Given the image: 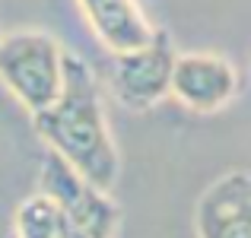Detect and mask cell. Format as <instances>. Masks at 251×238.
<instances>
[{
  "label": "cell",
  "mask_w": 251,
  "mask_h": 238,
  "mask_svg": "<svg viewBox=\"0 0 251 238\" xmlns=\"http://www.w3.org/2000/svg\"><path fill=\"white\" fill-rule=\"evenodd\" d=\"M32 127L51 153L70 162L96 188L115 190L121 175V153L105 118L99 73L83 57L64 54L61 92L48 108L32 115Z\"/></svg>",
  "instance_id": "obj_1"
},
{
  "label": "cell",
  "mask_w": 251,
  "mask_h": 238,
  "mask_svg": "<svg viewBox=\"0 0 251 238\" xmlns=\"http://www.w3.org/2000/svg\"><path fill=\"white\" fill-rule=\"evenodd\" d=\"M64 54V45L48 32L0 35V83L29 115H35L61 92Z\"/></svg>",
  "instance_id": "obj_2"
},
{
  "label": "cell",
  "mask_w": 251,
  "mask_h": 238,
  "mask_svg": "<svg viewBox=\"0 0 251 238\" xmlns=\"http://www.w3.org/2000/svg\"><path fill=\"white\" fill-rule=\"evenodd\" d=\"M38 194H45L76 235L83 238H115L121 226V207L115 203L111 190H102L83 178L70 162L57 153L45 149L38 165Z\"/></svg>",
  "instance_id": "obj_3"
},
{
  "label": "cell",
  "mask_w": 251,
  "mask_h": 238,
  "mask_svg": "<svg viewBox=\"0 0 251 238\" xmlns=\"http://www.w3.org/2000/svg\"><path fill=\"white\" fill-rule=\"evenodd\" d=\"M175 42L166 29H156L153 38L137 48L108 54L99 83L108 86V92L127 111H150L169 98L172 64H175Z\"/></svg>",
  "instance_id": "obj_4"
},
{
  "label": "cell",
  "mask_w": 251,
  "mask_h": 238,
  "mask_svg": "<svg viewBox=\"0 0 251 238\" xmlns=\"http://www.w3.org/2000/svg\"><path fill=\"white\" fill-rule=\"evenodd\" d=\"M242 89V76L229 57L213 51H188L175 54L172 64L169 95L178 98L194 115H216L235 102Z\"/></svg>",
  "instance_id": "obj_5"
},
{
  "label": "cell",
  "mask_w": 251,
  "mask_h": 238,
  "mask_svg": "<svg viewBox=\"0 0 251 238\" xmlns=\"http://www.w3.org/2000/svg\"><path fill=\"white\" fill-rule=\"evenodd\" d=\"M197 238H251V175L232 168L207 184L194 207Z\"/></svg>",
  "instance_id": "obj_6"
},
{
  "label": "cell",
  "mask_w": 251,
  "mask_h": 238,
  "mask_svg": "<svg viewBox=\"0 0 251 238\" xmlns=\"http://www.w3.org/2000/svg\"><path fill=\"white\" fill-rule=\"evenodd\" d=\"M76 6L108 54L137 48L156 32L137 0H76Z\"/></svg>",
  "instance_id": "obj_7"
},
{
  "label": "cell",
  "mask_w": 251,
  "mask_h": 238,
  "mask_svg": "<svg viewBox=\"0 0 251 238\" xmlns=\"http://www.w3.org/2000/svg\"><path fill=\"white\" fill-rule=\"evenodd\" d=\"M74 229L45 194H32L16 207L10 219V238H70Z\"/></svg>",
  "instance_id": "obj_8"
},
{
  "label": "cell",
  "mask_w": 251,
  "mask_h": 238,
  "mask_svg": "<svg viewBox=\"0 0 251 238\" xmlns=\"http://www.w3.org/2000/svg\"><path fill=\"white\" fill-rule=\"evenodd\" d=\"M70 238H83V235H76V232H74V235H70Z\"/></svg>",
  "instance_id": "obj_9"
}]
</instances>
